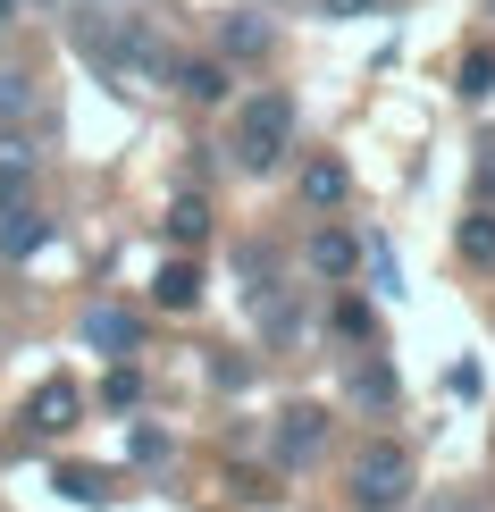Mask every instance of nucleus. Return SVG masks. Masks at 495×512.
Segmentation results:
<instances>
[{"instance_id": "nucleus-1", "label": "nucleus", "mask_w": 495, "mask_h": 512, "mask_svg": "<svg viewBox=\"0 0 495 512\" xmlns=\"http://www.w3.org/2000/svg\"><path fill=\"white\" fill-rule=\"evenodd\" d=\"M235 168H244V177H269L277 160L294 152V101L286 93H252L244 110H235Z\"/></svg>"}, {"instance_id": "nucleus-2", "label": "nucleus", "mask_w": 495, "mask_h": 512, "mask_svg": "<svg viewBox=\"0 0 495 512\" xmlns=\"http://www.w3.org/2000/svg\"><path fill=\"white\" fill-rule=\"evenodd\" d=\"M412 496V454L403 445H361L353 454V504L361 512H395Z\"/></svg>"}, {"instance_id": "nucleus-3", "label": "nucleus", "mask_w": 495, "mask_h": 512, "mask_svg": "<svg viewBox=\"0 0 495 512\" xmlns=\"http://www.w3.org/2000/svg\"><path fill=\"white\" fill-rule=\"evenodd\" d=\"M319 445H328V412H319V403H294V412L277 420V462H311Z\"/></svg>"}, {"instance_id": "nucleus-4", "label": "nucleus", "mask_w": 495, "mask_h": 512, "mask_svg": "<svg viewBox=\"0 0 495 512\" xmlns=\"http://www.w3.org/2000/svg\"><path fill=\"white\" fill-rule=\"evenodd\" d=\"M84 345H101V353H135L143 345V319L135 311H118V303H93V311H84Z\"/></svg>"}, {"instance_id": "nucleus-5", "label": "nucleus", "mask_w": 495, "mask_h": 512, "mask_svg": "<svg viewBox=\"0 0 495 512\" xmlns=\"http://www.w3.org/2000/svg\"><path fill=\"white\" fill-rule=\"evenodd\" d=\"M42 244H51V219H42L34 202H17V210H0V261H34Z\"/></svg>"}, {"instance_id": "nucleus-6", "label": "nucleus", "mask_w": 495, "mask_h": 512, "mask_svg": "<svg viewBox=\"0 0 495 512\" xmlns=\"http://www.w3.org/2000/svg\"><path fill=\"white\" fill-rule=\"evenodd\" d=\"M26 429H42V437L76 429V387H68V378H51V387H34V403H26Z\"/></svg>"}, {"instance_id": "nucleus-7", "label": "nucleus", "mask_w": 495, "mask_h": 512, "mask_svg": "<svg viewBox=\"0 0 495 512\" xmlns=\"http://www.w3.org/2000/svg\"><path fill=\"white\" fill-rule=\"evenodd\" d=\"M34 185V143L26 135H0V210H17Z\"/></svg>"}, {"instance_id": "nucleus-8", "label": "nucleus", "mask_w": 495, "mask_h": 512, "mask_svg": "<svg viewBox=\"0 0 495 512\" xmlns=\"http://www.w3.org/2000/svg\"><path fill=\"white\" fill-rule=\"evenodd\" d=\"M152 303H160V311H193V303H202V269H193V261H168V269L152 277Z\"/></svg>"}, {"instance_id": "nucleus-9", "label": "nucleus", "mask_w": 495, "mask_h": 512, "mask_svg": "<svg viewBox=\"0 0 495 512\" xmlns=\"http://www.w3.org/2000/svg\"><path fill=\"white\" fill-rule=\"evenodd\" d=\"M344 194H353V177H344V160H328V152H319V160L303 168V202H311V210H336Z\"/></svg>"}, {"instance_id": "nucleus-10", "label": "nucleus", "mask_w": 495, "mask_h": 512, "mask_svg": "<svg viewBox=\"0 0 495 512\" xmlns=\"http://www.w3.org/2000/svg\"><path fill=\"white\" fill-rule=\"evenodd\" d=\"M311 269L319 277H353L361 269V244L344 236V227H319V236H311Z\"/></svg>"}, {"instance_id": "nucleus-11", "label": "nucleus", "mask_w": 495, "mask_h": 512, "mask_svg": "<svg viewBox=\"0 0 495 512\" xmlns=\"http://www.w3.org/2000/svg\"><path fill=\"white\" fill-rule=\"evenodd\" d=\"M168 84H177L185 101H227V68H219V59H185Z\"/></svg>"}, {"instance_id": "nucleus-12", "label": "nucleus", "mask_w": 495, "mask_h": 512, "mask_svg": "<svg viewBox=\"0 0 495 512\" xmlns=\"http://www.w3.org/2000/svg\"><path fill=\"white\" fill-rule=\"evenodd\" d=\"M454 244H462V261H470V269H495V210H470Z\"/></svg>"}, {"instance_id": "nucleus-13", "label": "nucleus", "mask_w": 495, "mask_h": 512, "mask_svg": "<svg viewBox=\"0 0 495 512\" xmlns=\"http://www.w3.org/2000/svg\"><path fill=\"white\" fill-rule=\"evenodd\" d=\"M219 51H227V59H261V51H269V26H261V17H227V26H219Z\"/></svg>"}, {"instance_id": "nucleus-14", "label": "nucleus", "mask_w": 495, "mask_h": 512, "mask_svg": "<svg viewBox=\"0 0 495 512\" xmlns=\"http://www.w3.org/2000/svg\"><path fill=\"white\" fill-rule=\"evenodd\" d=\"M168 236H177V244H202V236H210V202H202V194H177V202H168Z\"/></svg>"}, {"instance_id": "nucleus-15", "label": "nucleus", "mask_w": 495, "mask_h": 512, "mask_svg": "<svg viewBox=\"0 0 495 512\" xmlns=\"http://www.w3.org/2000/svg\"><path fill=\"white\" fill-rule=\"evenodd\" d=\"M59 487H68L76 504H110V487H118V479H110V471H84V462H68V471H59Z\"/></svg>"}, {"instance_id": "nucleus-16", "label": "nucleus", "mask_w": 495, "mask_h": 512, "mask_svg": "<svg viewBox=\"0 0 495 512\" xmlns=\"http://www.w3.org/2000/svg\"><path fill=\"white\" fill-rule=\"evenodd\" d=\"M26 118H34V84H26V76H0V135L26 126Z\"/></svg>"}, {"instance_id": "nucleus-17", "label": "nucleus", "mask_w": 495, "mask_h": 512, "mask_svg": "<svg viewBox=\"0 0 495 512\" xmlns=\"http://www.w3.org/2000/svg\"><path fill=\"white\" fill-rule=\"evenodd\" d=\"M495 93V51H470L462 59V101H487Z\"/></svg>"}, {"instance_id": "nucleus-18", "label": "nucleus", "mask_w": 495, "mask_h": 512, "mask_svg": "<svg viewBox=\"0 0 495 512\" xmlns=\"http://www.w3.org/2000/svg\"><path fill=\"white\" fill-rule=\"evenodd\" d=\"M135 395H143V370H126V361H118V370L101 378V403H110V412H126Z\"/></svg>"}, {"instance_id": "nucleus-19", "label": "nucleus", "mask_w": 495, "mask_h": 512, "mask_svg": "<svg viewBox=\"0 0 495 512\" xmlns=\"http://www.w3.org/2000/svg\"><path fill=\"white\" fill-rule=\"evenodd\" d=\"M479 194L495 202V143H479Z\"/></svg>"}, {"instance_id": "nucleus-20", "label": "nucleus", "mask_w": 495, "mask_h": 512, "mask_svg": "<svg viewBox=\"0 0 495 512\" xmlns=\"http://www.w3.org/2000/svg\"><path fill=\"white\" fill-rule=\"evenodd\" d=\"M328 17H361V9H378V0H319Z\"/></svg>"}]
</instances>
